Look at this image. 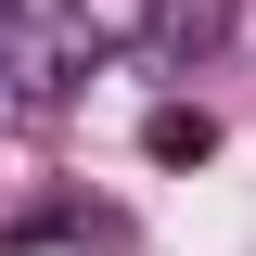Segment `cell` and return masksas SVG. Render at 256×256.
<instances>
[{"mask_svg": "<svg viewBox=\"0 0 256 256\" xmlns=\"http://www.w3.org/2000/svg\"><path fill=\"white\" fill-rule=\"evenodd\" d=\"M141 38H154L166 64H205L230 38V0H154V13H141Z\"/></svg>", "mask_w": 256, "mask_h": 256, "instance_id": "2", "label": "cell"}, {"mask_svg": "<svg viewBox=\"0 0 256 256\" xmlns=\"http://www.w3.org/2000/svg\"><path fill=\"white\" fill-rule=\"evenodd\" d=\"M141 154L154 166H205L218 154V116H205V102H154V116H141Z\"/></svg>", "mask_w": 256, "mask_h": 256, "instance_id": "3", "label": "cell"}, {"mask_svg": "<svg viewBox=\"0 0 256 256\" xmlns=\"http://www.w3.org/2000/svg\"><path fill=\"white\" fill-rule=\"evenodd\" d=\"M90 64H102V38L77 0H0V116H64Z\"/></svg>", "mask_w": 256, "mask_h": 256, "instance_id": "1", "label": "cell"}]
</instances>
